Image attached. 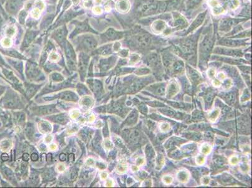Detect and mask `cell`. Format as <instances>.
Wrapping results in <instances>:
<instances>
[{
    "mask_svg": "<svg viewBox=\"0 0 252 188\" xmlns=\"http://www.w3.org/2000/svg\"><path fill=\"white\" fill-rule=\"evenodd\" d=\"M127 1H122L120 0L119 2L117 3V8L120 12H126L128 11L129 10V5H127L126 4Z\"/></svg>",
    "mask_w": 252,
    "mask_h": 188,
    "instance_id": "6da1fadb",
    "label": "cell"
},
{
    "mask_svg": "<svg viewBox=\"0 0 252 188\" xmlns=\"http://www.w3.org/2000/svg\"><path fill=\"white\" fill-rule=\"evenodd\" d=\"M60 97L61 98H63V99L68 100H75V98H77L75 95L72 92L63 93V94H61Z\"/></svg>",
    "mask_w": 252,
    "mask_h": 188,
    "instance_id": "7a4b0ae2",
    "label": "cell"
},
{
    "mask_svg": "<svg viewBox=\"0 0 252 188\" xmlns=\"http://www.w3.org/2000/svg\"><path fill=\"white\" fill-rule=\"evenodd\" d=\"M16 32V30L14 26H8L5 30V33L8 37H13Z\"/></svg>",
    "mask_w": 252,
    "mask_h": 188,
    "instance_id": "3957f363",
    "label": "cell"
},
{
    "mask_svg": "<svg viewBox=\"0 0 252 188\" xmlns=\"http://www.w3.org/2000/svg\"><path fill=\"white\" fill-rule=\"evenodd\" d=\"M40 112L44 114H50L54 112L56 110L52 107H41L40 108Z\"/></svg>",
    "mask_w": 252,
    "mask_h": 188,
    "instance_id": "277c9868",
    "label": "cell"
},
{
    "mask_svg": "<svg viewBox=\"0 0 252 188\" xmlns=\"http://www.w3.org/2000/svg\"><path fill=\"white\" fill-rule=\"evenodd\" d=\"M55 121L61 123V124H65L67 121V119L65 115H60L55 117Z\"/></svg>",
    "mask_w": 252,
    "mask_h": 188,
    "instance_id": "5b68a950",
    "label": "cell"
},
{
    "mask_svg": "<svg viewBox=\"0 0 252 188\" xmlns=\"http://www.w3.org/2000/svg\"><path fill=\"white\" fill-rule=\"evenodd\" d=\"M1 43H2L3 46H5V47H8V46H11V40L8 37L5 38L3 39Z\"/></svg>",
    "mask_w": 252,
    "mask_h": 188,
    "instance_id": "8992f818",
    "label": "cell"
},
{
    "mask_svg": "<svg viewBox=\"0 0 252 188\" xmlns=\"http://www.w3.org/2000/svg\"><path fill=\"white\" fill-rule=\"evenodd\" d=\"M210 150H211V147L208 145H203L201 147V152L205 154H208Z\"/></svg>",
    "mask_w": 252,
    "mask_h": 188,
    "instance_id": "52a82bcc",
    "label": "cell"
},
{
    "mask_svg": "<svg viewBox=\"0 0 252 188\" xmlns=\"http://www.w3.org/2000/svg\"><path fill=\"white\" fill-rule=\"evenodd\" d=\"M92 11H93V13L96 14V15H100V14L102 13V8L98 6H94V7L93 8V9H92Z\"/></svg>",
    "mask_w": 252,
    "mask_h": 188,
    "instance_id": "ba28073f",
    "label": "cell"
},
{
    "mask_svg": "<svg viewBox=\"0 0 252 188\" xmlns=\"http://www.w3.org/2000/svg\"><path fill=\"white\" fill-rule=\"evenodd\" d=\"M204 162H205V158L202 156H198L196 158V163L197 164H199V165H201V164H203Z\"/></svg>",
    "mask_w": 252,
    "mask_h": 188,
    "instance_id": "9c48e42d",
    "label": "cell"
},
{
    "mask_svg": "<svg viewBox=\"0 0 252 188\" xmlns=\"http://www.w3.org/2000/svg\"><path fill=\"white\" fill-rule=\"evenodd\" d=\"M163 180H164V181L165 182V183L169 184V183H171V182H172V177H170V176H165V177L163 178Z\"/></svg>",
    "mask_w": 252,
    "mask_h": 188,
    "instance_id": "30bf717a",
    "label": "cell"
},
{
    "mask_svg": "<svg viewBox=\"0 0 252 188\" xmlns=\"http://www.w3.org/2000/svg\"><path fill=\"white\" fill-rule=\"evenodd\" d=\"M161 129H162V131H166V130H168L169 129V124L164 123V124H162L161 126Z\"/></svg>",
    "mask_w": 252,
    "mask_h": 188,
    "instance_id": "8fae6325",
    "label": "cell"
},
{
    "mask_svg": "<svg viewBox=\"0 0 252 188\" xmlns=\"http://www.w3.org/2000/svg\"><path fill=\"white\" fill-rule=\"evenodd\" d=\"M218 114H219V111H215L212 113L211 115L210 116V119H212V120H215L216 119V117H218Z\"/></svg>",
    "mask_w": 252,
    "mask_h": 188,
    "instance_id": "7c38bea8",
    "label": "cell"
},
{
    "mask_svg": "<svg viewBox=\"0 0 252 188\" xmlns=\"http://www.w3.org/2000/svg\"><path fill=\"white\" fill-rule=\"evenodd\" d=\"M30 158L31 159H32V161H36V160L38 159V154H36V153H33V154L31 155Z\"/></svg>",
    "mask_w": 252,
    "mask_h": 188,
    "instance_id": "4fadbf2b",
    "label": "cell"
},
{
    "mask_svg": "<svg viewBox=\"0 0 252 188\" xmlns=\"http://www.w3.org/2000/svg\"><path fill=\"white\" fill-rule=\"evenodd\" d=\"M1 159L3 161H7L9 159V156L7 154H5V153H3V154L1 155Z\"/></svg>",
    "mask_w": 252,
    "mask_h": 188,
    "instance_id": "5bb4252c",
    "label": "cell"
},
{
    "mask_svg": "<svg viewBox=\"0 0 252 188\" xmlns=\"http://www.w3.org/2000/svg\"><path fill=\"white\" fill-rule=\"evenodd\" d=\"M33 128H32V126H30V127H28L27 128V134L28 135V136H32V133H33Z\"/></svg>",
    "mask_w": 252,
    "mask_h": 188,
    "instance_id": "9a60e30c",
    "label": "cell"
},
{
    "mask_svg": "<svg viewBox=\"0 0 252 188\" xmlns=\"http://www.w3.org/2000/svg\"><path fill=\"white\" fill-rule=\"evenodd\" d=\"M22 159H23V160H24V161H28L30 159L29 154H27V153L24 154L23 155V156H22Z\"/></svg>",
    "mask_w": 252,
    "mask_h": 188,
    "instance_id": "2e32d148",
    "label": "cell"
},
{
    "mask_svg": "<svg viewBox=\"0 0 252 188\" xmlns=\"http://www.w3.org/2000/svg\"><path fill=\"white\" fill-rule=\"evenodd\" d=\"M237 163H238V159L236 157H232V159H230V163L232 164L235 165V164H236Z\"/></svg>",
    "mask_w": 252,
    "mask_h": 188,
    "instance_id": "e0dca14e",
    "label": "cell"
},
{
    "mask_svg": "<svg viewBox=\"0 0 252 188\" xmlns=\"http://www.w3.org/2000/svg\"><path fill=\"white\" fill-rule=\"evenodd\" d=\"M59 159H60V160H61V161H65V160H66L65 154H64V153H62V154L60 155Z\"/></svg>",
    "mask_w": 252,
    "mask_h": 188,
    "instance_id": "ac0fdd59",
    "label": "cell"
},
{
    "mask_svg": "<svg viewBox=\"0 0 252 188\" xmlns=\"http://www.w3.org/2000/svg\"><path fill=\"white\" fill-rule=\"evenodd\" d=\"M77 176V171H72V172H71V179L72 180L76 178Z\"/></svg>",
    "mask_w": 252,
    "mask_h": 188,
    "instance_id": "d6986e66",
    "label": "cell"
},
{
    "mask_svg": "<svg viewBox=\"0 0 252 188\" xmlns=\"http://www.w3.org/2000/svg\"><path fill=\"white\" fill-rule=\"evenodd\" d=\"M74 159H75V155H74V154H69V155H68V160H69V161H71V162H73L74 160Z\"/></svg>",
    "mask_w": 252,
    "mask_h": 188,
    "instance_id": "ffe728a7",
    "label": "cell"
},
{
    "mask_svg": "<svg viewBox=\"0 0 252 188\" xmlns=\"http://www.w3.org/2000/svg\"><path fill=\"white\" fill-rule=\"evenodd\" d=\"M213 84V85H215V86H219V85H220V82H219L218 80H215Z\"/></svg>",
    "mask_w": 252,
    "mask_h": 188,
    "instance_id": "44dd1931",
    "label": "cell"
},
{
    "mask_svg": "<svg viewBox=\"0 0 252 188\" xmlns=\"http://www.w3.org/2000/svg\"><path fill=\"white\" fill-rule=\"evenodd\" d=\"M52 154H48V155H47V160H48V161H51V160H52Z\"/></svg>",
    "mask_w": 252,
    "mask_h": 188,
    "instance_id": "7402d4cb",
    "label": "cell"
},
{
    "mask_svg": "<svg viewBox=\"0 0 252 188\" xmlns=\"http://www.w3.org/2000/svg\"><path fill=\"white\" fill-rule=\"evenodd\" d=\"M74 5H77L79 3V0H72Z\"/></svg>",
    "mask_w": 252,
    "mask_h": 188,
    "instance_id": "603a6c76",
    "label": "cell"
},
{
    "mask_svg": "<svg viewBox=\"0 0 252 188\" xmlns=\"http://www.w3.org/2000/svg\"><path fill=\"white\" fill-rule=\"evenodd\" d=\"M102 0H94V2L96 3H102Z\"/></svg>",
    "mask_w": 252,
    "mask_h": 188,
    "instance_id": "cb8c5ba5",
    "label": "cell"
},
{
    "mask_svg": "<svg viewBox=\"0 0 252 188\" xmlns=\"http://www.w3.org/2000/svg\"><path fill=\"white\" fill-rule=\"evenodd\" d=\"M3 89L4 88L3 87H1L0 86V94H1V93L3 92Z\"/></svg>",
    "mask_w": 252,
    "mask_h": 188,
    "instance_id": "d4e9b609",
    "label": "cell"
},
{
    "mask_svg": "<svg viewBox=\"0 0 252 188\" xmlns=\"http://www.w3.org/2000/svg\"><path fill=\"white\" fill-rule=\"evenodd\" d=\"M105 10H106L107 11H109L110 10V8H109V7H105Z\"/></svg>",
    "mask_w": 252,
    "mask_h": 188,
    "instance_id": "484cf974",
    "label": "cell"
}]
</instances>
